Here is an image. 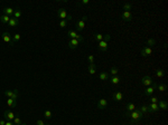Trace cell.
Instances as JSON below:
<instances>
[{"mask_svg": "<svg viewBox=\"0 0 168 125\" xmlns=\"http://www.w3.org/2000/svg\"><path fill=\"white\" fill-rule=\"evenodd\" d=\"M66 26H67V21H66V20H61V21H59V27L65 28Z\"/></svg>", "mask_w": 168, "mask_h": 125, "instance_id": "39", "label": "cell"}, {"mask_svg": "<svg viewBox=\"0 0 168 125\" xmlns=\"http://www.w3.org/2000/svg\"><path fill=\"white\" fill-rule=\"evenodd\" d=\"M108 106V101L105 98H100L99 102H97V107L100 109H104L105 107Z\"/></svg>", "mask_w": 168, "mask_h": 125, "instance_id": "15", "label": "cell"}, {"mask_svg": "<svg viewBox=\"0 0 168 125\" xmlns=\"http://www.w3.org/2000/svg\"><path fill=\"white\" fill-rule=\"evenodd\" d=\"M80 44H81V41L77 40V39H70V40H68V48L74 50V49L77 48Z\"/></svg>", "mask_w": 168, "mask_h": 125, "instance_id": "7", "label": "cell"}, {"mask_svg": "<svg viewBox=\"0 0 168 125\" xmlns=\"http://www.w3.org/2000/svg\"><path fill=\"white\" fill-rule=\"evenodd\" d=\"M15 113L11 111H9V109H7V111H5V113H3V117L6 118L7 121H14V118H15Z\"/></svg>", "mask_w": 168, "mask_h": 125, "instance_id": "12", "label": "cell"}, {"mask_svg": "<svg viewBox=\"0 0 168 125\" xmlns=\"http://www.w3.org/2000/svg\"><path fill=\"white\" fill-rule=\"evenodd\" d=\"M12 123H14L15 125H20V124H21V120L19 118V116H18V115H16L15 118H14V121H12Z\"/></svg>", "mask_w": 168, "mask_h": 125, "instance_id": "34", "label": "cell"}, {"mask_svg": "<svg viewBox=\"0 0 168 125\" xmlns=\"http://www.w3.org/2000/svg\"><path fill=\"white\" fill-rule=\"evenodd\" d=\"M149 101H150V103H158V102H159V99H158V97L150 96V98H149Z\"/></svg>", "mask_w": 168, "mask_h": 125, "instance_id": "37", "label": "cell"}, {"mask_svg": "<svg viewBox=\"0 0 168 125\" xmlns=\"http://www.w3.org/2000/svg\"><path fill=\"white\" fill-rule=\"evenodd\" d=\"M9 20H10V17L7 16V15H1L0 16V21L2 22V24H8Z\"/></svg>", "mask_w": 168, "mask_h": 125, "instance_id": "21", "label": "cell"}, {"mask_svg": "<svg viewBox=\"0 0 168 125\" xmlns=\"http://www.w3.org/2000/svg\"><path fill=\"white\" fill-rule=\"evenodd\" d=\"M44 116H45V118L49 120V118H52V116H53V113H52L49 109H46V111L44 112Z\"/></svg>", "mask_w": 168, "mask_h": 125, "instance_id": "32", "label": "cell"}, {"mask_svg": "<svg viewBox=\"0 0 168 125\" xmlns=\"http://www.w3.org/2000/svg\"><path fill=\"white\" fill-rule=\"evenodd\" d=\"M140 53H141L142 57H149V56L152 54V48H151V47H147V46H145L144 48L140 50Z\"/></svg>", "mask_w": 168, "mask_h": 125, "instance_id": "10", "label": "cell"}, {"mask_svg": "<svg viewBox=\"0 0 168 125\" xmlns=\"http://www.w3.org/2000/svg\"><path fill=\"white\" fill-rule=\"evenodd\" d=\"M18 22H19V21H18L17 19L10 17V20H9V22H8V24H9L10 27H17V26H18Z\"/></svg>", "mask_w": 168, "mask_h": 125, "instance_id": "25", "label": "cell"}, {"mask_svg": "<svg viewBox=\"0 0 168 125\" xmlns=\"http://www.w3.org/2000/svg\"><path fill=\"white\" fill-rule=\"evenodd\" d=\"M15 12V9L14 8H10V7H7V8H3V15H7V16H12Z\"/></svg>", "mask_w": 168, "mask_h": 125, "instance_id": "19", "label": "cell"}, {"mask_svg": "<svg viewBox=\"0 0 168 125\" xmlns=\"http://www.w3.org/2000/svg\"><path fill=\"white\" fill-rule=\"evenodd\" d=\"M110 82H111L113 85H119L120 84V78L118 76H112L111 78H110Z\"/></svg>", "mask_w": 168, "mask_h": 125, "instance_id": "26", "label": "cell"}, {"mask_svg": "<svg viewBox=\"0 0 168 125\" xmlns=\"http://www.w3.org/2000/svg\"><path fill=\"white\" fill-rule=\"evenodd\" d=\"M118 72H119V69H118L117 67H112L111 69H110V73H111V75H112V76H117Z\"/></svg>", "mask_w": 168, "mask_h": 125, "instance_id": "36", "label": "cell"}, {"mask_svg": "<svg viewBox=\"0 0 168 125\" xmlns=\"http://www.w3.org/2000/svg\"><path fill=\"white\" fill-rule=\"evenodd\" d=\"M36 125H45V123L43 122L41 120H37L36 121Z\"/></svg>", "mask_w": 168, "mask_h": 125, "instance_id": "41", "label": "cell"}, {"mask_svg": "<svg viewBox=\"0 0 168 125\" xmlns=\"http://www.w3.org/2000/svg\"><path fill=\"white\" fill-rule=\"evenodd\" d=\"M67 35H68V37H70V39H77V40H80L81 43L84 40V38H83L80 34H77L76 31H74V30H68L67 31Z\"/></svg>", "mask_w": 168, "mask_h": 125, "instance_id": "5", "label": "cell"}, {"mask_svg": "<svg viewBox=\"0 0 168 125\" xmlns=\"http://www.w3.org/2000/svg\"><path fill=\"white\" fill-rule=\"evenodd\" d=\"M152 83L153 82L150 76H144L141 78V85H144V86H151Z\"/></svg>", "mask_w": 168, "mask_h": 125, "instance_id": "11", "label": "cell"}, {"mask_svg": "<svg viewBox=\"0 0 168 125\" xmlns=\"http://www.w3.org/2000/svg\"><path fill=\"white\" fill-rule=\"evenodd\" d=\"M21 15H22V11L20 9H17L15 10V12H14V15H12V18H15V19H19L20 17H21Z\"/></svg>", "mask_w": 168, "mask_h": 125, "instance_id": "23", "label": "cell"}, {"mask_svg": "<svg viewBox=\"0 0 168 125\" xmlns=\"http://www.w3.org/2000/svg\"><path fill=\"white\" fill-rule=\"evenodd\" d=\"M156 89H158L159 92H166V89H167V85L166 84H158Z\"/></svg>", "mask_w": 168, "mask_h": 125, "instance_id": "28", "label": "cell"}, {"mask_svg": "<svg viewBox=\"0 0 168 125\" xmlns=\"http://www.w3.org/2000/svg\"><path fill=\"white\" fill-rule=\"evenodd\" d=\"M130 117H131V121H130V123H131L132 125L133 124H137V123L139 122V121H141L142 118H144V114L141 113V112L139 111V108H136L134 111H132L131 113H130Z\"/></svg>", "mask_w": 168, "mask_h": 125, "instance_id": "1", "label": "cell"}, {"mask_svg": "<svg viewBox=\"0 0 168 125\" xmlns=\"http://www.w3.org/2000/svg\"><path fill=\"white\" fill-rule=\"evenodd\" d=\"M112 98L115 102H121L122 98H123V94H122L121 92H114L113 95H112Z\"/></svg>", "mask_w": 168, "mask_h": 125, "instance_id": "14", "label": "cell"}, {"mask_svg": "<svg viewBox=\"0 0 168 125\" xmlns=\"http://www.w3.org/2000/svg\"><path fill=\"white\" fill-rule=\"evenodd\" d=\"M148 111H149V112H151V113L158 112V111H159L158 103H150V105L148 106Z\"/></svg>", "mask_w": 168, "mask_h": 125, "instance_id": "17", "label": "cell"}, {"mask_svg": "<svg viewBox=\"0 0 168 125\" xmlns=\"http://www.w3.org/2000/svg\"><path fill=\"white\" fill-rule=\"evenodd\" d=\"M2 40L5 41L6 44H10V46H14V43H12V37L8 31H6V32H3L2 34Z\"/></svg>", "mask_w": 168, "mask_h": 125, "instance_id": "9", "label": "cell"}, {"mask_svg": "<svg viewBox=\"0 0 168 125\" xmlns=\"http://www.w3.org/2000/svg\"><path fill=\"white\" fill-rule=\"evenodd\" d=\"M139 111H140V112H141V113L145 115L146 113H148V112H149V111H148V106H147V105H142L141 107L139 108Z\"/></svg>", "mask_w": 168, "mask_h": 125, "instance_id": "33", "label": "cell"}, {"mask_svg": "<svg viewBox=\"0 0 168 125\" xmlns=\"http://www.w3.org/2000/svg\"><path fill=\"white\" fill-rule=\"evenodd\" d=\"M20 125H26V124H25V123H21V124H20Z\"/></svg>", "mask_w": 168, "mask_h": 125, "instance_id": "45", "label": "cell"}, {"mask_svg": "<svg viewBox=\"0 0 168 125\" xmlns=\"http://www.w3.org/2000/svg\"><path fill=\"white\" fill-rule=\"evenodd\" d=\"M20 38H21V36H20L19 34H15V35H14V36H12V43H14V45H15L17 41H19Z\"/></svg>", "mask_w": 168, "mask_h": 125, "instance_id": "30", "label": "cell"}, {"mask_svg": "<svg viewBox=\"0 0 168 125\" xmlns=\"http://www.w3.org/2000/svg\"><path fill=\"white\" fill-rule=\"evenodd\" d=\"M89 3V0H82L81 2H78V5H88Z\"/></svg>", "mask_w": 168, "mask_h": 125, "instance_id": "42", "label": "cell"}, {"mask_svg": "<svg viewBox=\"0 0 168 125\" xmlns=\"http://www.w3.org/2000/svg\"><path fill=\"white\" fill-rule=\"evenodd\" d=\"M57 16H58V18H61V20H66V21H67V20L72 19V15H68L65 9L57 10Z\"/></svg>", "mask_w": 168, "mask_h": 125, "instance_id": "2", "label": "cell"}, {"mask_svg": "<svg viewBox=\"0 0 168 125\" xmlns=\"http://www.w3.org/2000/svg\"><path fill=\"white\" fill-rule=\"evenodd\" d=\"M158 107H159V109H164V111H166L167 107H168V103L166 101H159Z\"/></svg>", "mask_w": 168, "mask_h": 125, "instance_id": "20", "label": "cell"}, {"mask_svg": "<svg viewBox=\"0 0 168 125\" xmlns=\"http://www.w3.org/2000/svg\"><path fill=\"white\" fill-rule=\"evenodd\" d=\"M88 62H89V64H93V62H94V56L89 55L88 56Z\"/></svg>", "mask_w": 168, "mask_h": 125, "instance_id": "38", "label": "cell"}, {"mask_svg": "<svg viewBox=\"0 0 168 125\" xmlns=\"http://www.w3.org/2000/svg\"><path fill=\"white\" fill-rule=\"evenodd\" d=\"M3 93H5V95L7 97L12 98V99H16V101H17L18 96H19V93H18L17 89H14V91H5Z\"/></svg>", "mask_w": 168, "mask_h": 125, "instance_id": "6", "label": "cell"}, {"mask_svg": "<svg viewBox=\"0 0 168 125\" xmlns=\"http://www.w3.org/2000/svg\"><path fill=\"white\" fill-rule=\"evenodd\" d=\"M132 17H133V15H132L131 11H123L121 14V16H120V18L122 20H124V21H130L132 19Z\"/></svg>", "mask_w": 168, "mask_h": 125, "instance_id": "8", "label": "cell"}, {"mask_svg": "<svg viewBox=\"0 0 168 125\" xmlns=\"http://www.w3.org/2000/svg\"><path fill=\"white\" fill-rule=\"evenodd\" d=\"M156 76L158 77V78H161V77L165 76V72H164L163 69H157L156 70Z\"/></svg>", "mask_w": 168, "mask_h": 125, "instance_id": "31", "label": "cell"}, {"mask_svg": "<svg viewBox=\"0 0 168 125\" xmlns=\"http://www.w3.org/2000/svg\"><path fill=\"white\" fill-rule=\"evenodd\" d=\"M45 125H51V124H45Z\"/></svg>", "mask_w": 168, "mask_h": 125, "instance_id": "46", "label": "cell"}, {"mask_svg": "<svg viewBox=\"0 0 168 125\" xmlns=\"http://www.w3.org/2000/svg\"><path fill=\"white\" fill-rule=\"evenodd\" d=\"M122 8L124 9V11H130V9H132V3H123Z\"/></svg>", "mask_w": 168, "mask_h": 125, "instance_id": "29", "label": "cell"}, {"mask_svg": "<svg viewBox=\"0 0 168 125\" xmlns=\"http://www.w3.org/2000/svg\"><path fill=\"white\" fill-rule=\"evenodd\" d=\"M88 69H89V74H90V75H94L95 73H96V65H95L94 62H93V64H89Z\"/></svg>", "mask_w": 168, "mask_h": 125, "instance_id": "18", "label": "cell"}, {"mask_svg": "<svg viewBox=\"0 0 168 125\" xmlns=\"http://www.w3.org/2000/svg\"><path fill=\"white\" fill-rule=\"evenodd\" d=\"M110 38H111L110 34H107V35H104V36H103V40H105V41H109Z\"/></svg>", "mask_w": 168, "mask_h": 125, "instance_id": "40", "label": "cell"}, {"mask_svg": "<svg viewBox=\"0 0 168 125\" xmlns=\"http://www.w3.org/2000/svg\"><path fill=\"white\" fill-rule=\"evenodd\" d=\"M153 45H156V40H155V39H152V38H148V39H147V41H146V46H147V47H151V46H153Z\"/></svg>", "mask_w": 168, "mask_h": 125, "instance_id": "27", "label": "cell"}, {"mask_svg": "<svg viewBox=\"0 0 168 125\" xmlns=\"http://www.w3.org/2000/svg\"><path fill=\"white\" fill-rule=\"evenodd\" d=\"M99 78H100L101 80H107V79H109V74H108V72L100 73V75H99Z\"/></svg>", "mask_w": 168, "mask_h": 125, "instance_id": "24", "label": "cell"}, {"mask_svg": "<svg viewBox=\"0 0 168 125\" xmlns=\"http://www.w3.org/2000/svg\"><path fill=\"white\" fill-rule=\"evenodd\" d=\"M97 47H99V49H100L101 51H107L108 50V41L101 40L100 43H99V45H97Z\"/></svg>", "mask_w": 168, "mask_h": 125, "instance_id": "16", "label": "cell"}, {"mask_svg": "<svg viewBox=\"0 0 168 125\" xmlns=\"http://www.w3.org/2000/svg\"><path fill=\"white\" fill-rule=\"evenodd\" d=\"M86 20H88V16H83V17L81 18L78 21H76L75 27H76V29H77L78 31L83 30V29L85 28V22H86Z\"/></svg>", "mask_w": 168, "mask_h": 125, "instance_id": "3", "label": "cell"}, {"mask_svg": "<svg viewBox=\"0 0 168 125\" xmlns=\"http://www.w3.org/2000/svg\"><path fill=\"white\" fill-rule=\"evenodd\" d=\"M157 83H152V85L151 86H148L146 89H145V92H144V94L146 95V96H148V97H150V96H152V94H153V92H155V89L157 88Z\"/></svg>", "mask_w": 168, "mask_h": 125, "instance_id": "4", "label": "cell"}, {"mask_svg": "<svg viewBox=\"0 0 168 125\" xmlns=\"http://www.w3.org/2000/svg\"><path fill=\"white\" fill-rule=\"evenodd\" d=\"M94 39L96 41H99L100 43L101 40H103V35H101V34H94Z\"/></svg>", "mask_w": 168, "mask_h": 125, "instance_id": "35", "label": "cell"}, {"mask_svg": "<svg viewBox=\"0 0 168 125\" xmlns=\"http://www.w3.org/2000/svg\"><path fill=\"white\" fill-rule=\"evenodd\" d=\"M7 105L9 106V107H16L17 101H16V99H12V98H8L7 99Z\"/></svg>", "mask_w": 168, "mask_h": 125, "instance_id": "22", "label": "cell"}, {"mask_svg": "<svg viewBox=\"0 0 168 125\" xmlns=\"http://www.w3.org/2000/svg\"><path fill=\"white\" fill-rule=\"evenodd\" d=\"M5 125H15V124H14L11 121H6V124Z\"/></svg>", "mask_w": 168, "mask_h": 125, "instance_id": "43", "label": "cell"}, {"mask_svg": "<svg viewBox=\"0 0 168 125\" xmlns=\"http://www.w3.org/2000/svg\"><path fill=\"white\" fill-rule=\"evenodd\" d=\"M134 109H136V105H134L133 103L127 104V106H126V115L129 116L130 113H131L132 111H134Z\"/></svg>", "mask_w": 168, "mask_h": 125, "instance_id": "13", "label": "cell"}, {"mask_svg": "<svg viewBox=\"0 0 168 125\" xmlns=\"http://www.w3.org/2000/svg\"><path fill=\"white\" fill-rule=\"evenodd\" d=\"M5 124H6V121L0 120V125H5Z\"/></svg>", "mask_w": 168, "mask_h": 125, "instance_id": "44", "label": "cell"}]
</instances>
